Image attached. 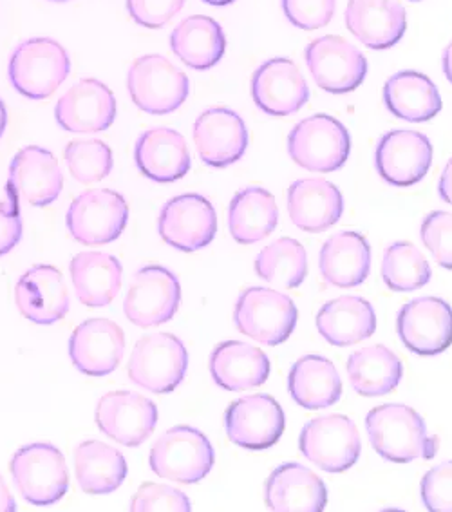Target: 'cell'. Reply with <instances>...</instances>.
Returning <instances> with one entry per match:
<instances>
[{
  "mask_svg": "<svg viewBox=\"0 0 452 512\" xmlns=\"http://www.w3.org/2000/svg\"><path fill=\"white\" fill-rule=\"evenodd\" d=\"M371 446L378 455L395 464L413 460H433L438 438L427 433L424 418L404 404H384L371 409L366 417Z\"/></svg>",
  "mask_w": 452,
  "mask_h": 512,
  "instance_id": "cell-1",
  "label": "cell"
},
{
  "mask_svg": "<svg viewBox=\"0 0 452 512\" xmlns=\"http://www.w3.org/2000/svg\"><path fill=\"white\" fill-rule=\"evenodd\" d=\"M71 60L53 38H29L10 58L11 84L29 100H46L66 82Z\"/></svg>",
  "mask_w": 452,
  "mask_h": 512,
  "instance_id": "cell-2",
  "label": "cell"
},
{
  "mask_svg": "<svg viewBox=\"0 0 452 512\" xmlns=\"http://www.w3.org/2000/svg\"><path fill=\"white\" fill-rule=\"evenodd\" d=\"M132 102L143 113L163 116L174 113L189 98V76L163 55L136 58L127 73Z\"/></svg>",
  "mask_w": 452,
  "mask_h": 512,
  "instance_id": "cell-3",
  "label": "cell"
},
{
  "mask_svg": "<svg viewBox=\"0 0 452 512\" xmlns=\"http://www.w3.org/2000/svg\"><path fill=\"white\" fill-rule=\"evenodd\" d=\"M216 455L208 438L189 426L172 427L151 449V469L165 480L178 484H198L212 471Z\"/></svg>",
  "mask_w": 452,
  "mask_h": 512,
  "instance_id": "cell-4",
  "label": "cell"
},
{
  "mask_svg": "<svg viewBox=\"0 0 452 512\" xmlns=\"http://www.w3.org/2000/svg\"><path fill=\"white\" fill-rule=\"evenodd\" d=\"M10 471L22 498L35 507L55 505L69 487L66 458L51 444L20 447L11 458Z\"/></svg>",
  "mask_w": 452,
  "mask_h": 512,
  "instance_id": "cell-5",
  "label": "cell"
},
{
  "mask_svg": "<svg viewBox=\"0 0 452 512\" xmlns=\"http://www.w3.org/2000/svg\"><path fill=\"white\" fill-rule=\"evenodd\" d=\"M293 162L310 172L339 171L348 162L351 138L348 129L328 114H313L295 125L288 136Z\"/></svg>",
  "mask_w": 452,
  "mask_h": 512,
  "instance_id": "cell-6",
  "label": "cell"
},
{
  "mask_svg": "<svg viewBox=\"0 0 452 512\" xmlns=\"http://www.w3.org/2000/svg\"><path fill=\"white\" fill-rule=\"evenodd\" d=\"M234 321L246 337L266 346H279L290 339L297 326V306L283 292L252 286L239 295Z\"/></svg>",
  "mask_w": 452,
  "mask_h": 512,
  "instance_id": "cell-7",
  "label": "cell"
},
{
  "mask_svg": "<svg viewBox=\"0 0 452 512\" xmlns=\"http://www.w3.org/2000/svg\"><path fill=\"white\" fill-rule=\"evenodd\" d=\"M189 353L172 333H151L136 342L129 361V379L152 393H170L185 379Z\"/></svg>",
  "mask_w": 452,
  "mask_h": 512,
  "instance_id": "cell-8",
  "label": "cell"
},
{
  "mask_svg": "<svg viewBox=\"0 0 452 512\" xmlns=\"http://www.w3.org/2000/svg\"><path fill=\"white\" fill-rule=\"evenodd\" d=\"M299 449L306 460L326 473H344L362 451L357 426L346 415L313 418L302 427Z\"/></svg>",
  "mask_w": 452,
  "mask_h": 512,
  "instance_id": "cell-9",
  "label": "cell"
},
{
  "mask_svg": "<svg viewBox=\"0 0 452 512\" xmlns=\"http://www.w3.org/2000/svg\"><path fill=\"white\" fill-rule=\"evenodd\" d=\"M129 221V207L118 192L96 189L84 192L67 210L71 238L87 247L107 245L122 236Z\"/></svg>",
  "mask_w": 452,
  "mask_h": 512,
  "instance_id": "cell-10",
  "label": "cell"
},
{
  "mask_svg": "<svg viewBox=\"0 0 452 512\" xmlns=\"http://www.w3.org/2000/svg\"><path fill=\"white\" fill-rule=\"evenodd\" d=\"M306 64L315 84L331 95L355 91L368 75V60L362 51L337 35L311 40L306 48Z\"/></svg>",
  "mask_w": 452,
  "mask_h": 512,
  "instance_id": "cell-11",
  "label": "cell"
},
{
  "mask_svg": "<svg viewBox=\"0 0 452 512\" xmlns=\"http://www.w3.org/2000/svg\"><path fill=\"white\" fill-rule=\"evenodd\" d=\"M181 303L178 277L163 266H145L132 277L123 310L140 328L169 323Z\"/></svg>",
  "mask_w": 452,
  "mask_h": 512,
  "instance_id": "cell-12",
  "label": "cell"
},
{
  "mask_svg": "<svg viewBox=\"0 0 452 512\" xmlns=\"http://www.w3.org/2000/svg\"><path fill=\"white\" fill-rule=\"evenodd\" d=\"M158 424V408L134 391H111L98 400L96 426L125 447L142 446Z\"/></svg>",
  "mask_w": 452,
  "mask_h": 512,
  "instance_id": "cell-13",
  "label": "cell"
},
{
  "mask_svg": "<svg viewBox=\"0 0 452 512\" xmlns=\"http://www.w3.org/2000/svg\"><path fill=\"white\" fill-rule=\"evenodd\" d=\"M161 239L181 252L208 247L217 232L216 210L199 194H183L165 203L158 218Z\"/></svg>",
  "mask_w": 452,
  "mask_h": 512,
  "instance_id": "cell-14",
  "label": "cell"
},
{
  "mask_svg": "<svg viewBox=\"0 0 452 512\" xmlns=\"http://www.w3.org/2000/svg\"><path fill=\"white\" fill-rule=\"evenodd\" d=\"M225 427L236 446L264 451L275 446L283 435L284 411L270 395H248L226 409Z\"/></svg>",
  "mask_w": 452,
  "mask_h": 512,
  "instance_id": "cell-15",
  "label": "cell"
},
{
  "mask_svg": "<svg viewBox=\"0 0 452 512\" xmlns=\"http://www.w3.org/2000/svg\"><path fill=\"white\" fill-rule=\"evenodd\" d=\"M398 337L416 355H438L452 344V308L438 297H418L396 319Z\"/></svg>",
  "mask_w": 452,
  "mask_h": 512,
  "instance_id": "cell-16",
  "label": "cell"
},
{
  "mask_svg": "<svg viewBox=\"0 0 452 512\" xmlns=\"http://www.w3.org/2000/svg\"><path fill=\"white\" fill-rule=\"evenodd\" d=\"M64 189V174L53 152L37 145L24 147L11 160L8 194L31 207H48Z\"/></svg>",
  "mask_w": 452,
  "mask_h": 512,
  "instance_id": "cell-17",
  "label": "cell"
},
{
  "mask_svg": "<svg viewBox=\"0 0 452 512\" xmlns=\"http://www.w3.org/2000/svg\"><path fill=\"white\" fill-rule=\"evenodd\" d=\"M431 163V140L418 131L396 129L384 134L375 151L378 174L395 187H411L424 180Z\"/></svg>",
  "mask_w": 452,
  "mask_h": 512,
  "instance_id": "cell-18",
  "label": "cell"
},
{
  "mask_svg": "<svg viewBox=\"0 0 452 512\" xmlns=\"http://www.w3.org/2000/svg\"><path fill=\"white\" fill-rule=\"evenodd\" d=\"M116 113L113 91L96 78L80 80L55 107V118L66 133H102L114 124Z\"/></svg>",
  "mask_w": 452,
  "mask_h": 512,
  "instance_id": "cell-19",
  "label": "cell"
},
{
  "mask_svg": "<svg viewBox=\"0 0 452 512\" xmlns=\"http://www.w3.org/2000/svg\"><path fill=\"white\" fill-rule=\"evenodd\" d=\"M125 333L111 319H87L69 339V357L87 377L111 375L123 359Z\"/></svg>",
  "mask_w": 452,
  "mask_h": 512,
  "instance_id": "cell-20",
  "label": "cell"
},
{
  "mask_svg": "<svg viewBox=\"0 0 452 512\" xmlns=\"http://www.w3.org/2000/svg\"><path fill=\"white\" fill-rule=\"evenodd\" d=\"M252 96L263 113L290 116L310 100V87L290 58H272L252 76Z\"/></svg>",
  "mask_w": 452,
  "mask_h": 512,
  "instance_id": "cell-21",
  "label": "cell"
},
{
  "mask_svg": "<svg viewBox=\"0 0 452 512\" xmlns=\"http://www.w3.org/2000/svg\"><path fill=\"white\" fill-rule=\"evenodd\" d=\"M194 143L203 162L225 169L239 162L248 147V129L243 118L226 107H212L194 124Z\"/></svg>",
  "mask_w": 452,
  "mask_h": 512,
  "instance_id": "cell-22",
  "label": "cell"
},
{
  "mask_svg": "<svg viewBox=\"0 0 452 512\" xmlns=\"http://www.w3.org/2000/svg\"><path fill=\"white\" fill-rule=\"evenodd\" d=\"M15 303L24 319L35 324H55L69 312V292L62 272L38 265L22 275L15 288Z\"/></svg>",
  "mask_w": 452,
  "mask_h": 512,
  "instance_id": "cell-23",
  "label": "cell"
},
{
  "mask_svg": "<svg viewBox=\"0 0 452 512\" xmlns=\"http://www.w3.org/2000/svg\"><path fill=\"white\" fill-rule=\"evenodd\" d=\"M266 507L274 512H321L328 503L326 485L308 467L279 465L266 482Z\"/></svg>",
  "mask_w": 452,
  "mask_h": 512,
  "instance_id": "cell-24",
  "label": "cell"
},
{
  "mask_svg": "<svg viewBox=\"0 0 452 512\" xmlns=\"http://www.w3.org/2000/svg\"><path fill=\"white\" fill-rule=\"evenodd\" d=\"M134 160L142 174L158 183H174L185 178L192 165L183 134L170 127L145 131L134 147Z\"/></svg>",
  "mask_w": 452,
  "mask_h": 512,
  "instance_id": "cell-25",
  "label": "cell"
},
{
  "mask_svg": "<svg viewBox=\"0 0 452 512\" xmlns=\"http://www.w3.org/2000/svg\"><path fill=\"white\" fill-rule=\"evenodd\" d=\"M346 26L369 49L396 46L407 29V13L398 0H349Z\"/></svg>",
  "mask_w": 452,
  "mask_h": 512,
  "instance_id": "cell-26",
  "label": "cell"
},
{
  "mask_svg": "<svg viewBox=\"0 0 452 512\" xmlns=\"http://www.w3.org/2000/svg\"><path fill=\"white\" fill-rule=\"evenodd\" d=\"M288 212L293 225L308 234H319L339 223L344 198L337 185L322 178H306L288 189Z\"/></svg>",
  "mask_w": 452,
  "mask_h": 512,
  "instance_id": "cell-27",
  "label": "cell"
},
{
  "mask_svg": "<svg viewBox=\"0 0 452 512\" xmlns=\"http://www.w3.org/2000/svg\"><path fill=\"white\" fill-rule=\"evenodd\" d=\"M317 330L333 346L348 348L377 332V313L366 299L342 295L322 306Z\"/></svg>",
  "mask_w": 452,
  "mask_h": 512,
  "instance_id": "cell-28",
  "label": "cell"
},
{
  "mask_svg": "<svg viewBox=\"0 0 452 512\" xmlns=\"http://www.w3.org/2000/svg\"><path fill=\"white\" fill-rule=\"evenodd\" d=\"M210 373L219 388L245 391L268 380L270 361L263 351L241 341L221 342L210 355Z\"/></svg>",
  "mask_w": 452,
  "mask_h": 512,
  "instance_id": "cell-29",
  "label": "cell"
},
{
  "mask_svg": "<svg viewBox=\"0 0 452 512\" xmlns=\"http://www.w3.org/2000/svg\"><path fill=\"white\" fill-rule=\"evenodd\" d=\"M321 274L337 288H355L368 279L371 248L368 239L353 230L331 236L321 250Z\"/></svg>",
  "mask_w": 452,
  "mask_h": 512,
  "instance_id": "cell-30",
  "label": "cell"
},
{
  "mask_svg": "<svg viewBox=\"0 0 452 512\" xmlns=\"http://www.w3.org/2000/svg\"><path fill=\"white\" fill-rule=\"evenodd\" d=\"M384 102L389 113L405 122H429L442 111V96L433 80L418 71H400L387 78Z\"/></svg>",
  "mask_w": 452,
  "mask_h": 512,
  "instance_id": "cell-31",
  "label": "cell"
},
{
  "mask_svg": "<svg viewBox=\"0 0 452 512\" xmlns=\"http://www.w3.org/2000/svg\"><path fill=\"white\" fill-rule=\"evenodd\" d=\"M71 279L80 303L104 308L122 288V263L105 252H82L71 261Z\"/></svg>",
  "mask_w": 452,
  "mask_h": 512,
  "instance_id": "cell-32",
  "label": "cell"
},
{
  "mask_svg": "<svg viewBox=\"0 0 452 512\" xmlns=\"http://www.w3.org/2000/svg\"><path fill=\"white\" fill-rule=\"evenodd\" d=\"M170 49L183 64L205 71L217 66L225 55V31L216 20L194 15L179 22L170 33Z\"/></svg>",
  "mask_w": 452,
  "mask_h": 512,
  "instance_id": "cell-33",
  "label": "cell"
},
{
  "mask_svg": "<svg viewBox=\"0 0 452 512\" xmlns=\"http://www.w3.org/2000/svg\"><path fill=\"white\" fill-rule=\"evenodd\" d=\"M279 223L274 194L263 187L239 190L228 207V228L241 245H254L268 238Z\"/></svg>",
  "mask_w": 452,
  "mask_h": 512,
  "instance_id": "cell-34",
  "label": "cell"
},
{
  "mask_svg": "<svg viewBox=\"0 0 452 512\" xmlns=\"http://www.w3.org/2000/svg\"><path fill=\"white\" fill-rule=\"evenodd\" d=\"M292 399L304 409H324L337 404L342 395V380L333 362L306 355L293 364L288 375Z\"/></svg>",
  "mask_w": 452,
  "mask_h": 512,
  "instance_id": "cell-35",
  "label": "cell"
},
{
  "mask_svg": "<svg viewBox=\"0 0 452 512\" xmlns=\"http://www.w3.org/2000/svg\"><path fill=\"white\" fill-rule=\"evenodd\" d=\"M349 382L362 397H382L395 391L404 375V366L384 344L362 348L346 364Z\"/></svg>",
  "mask_w": 452,
  "mask_h": 512,
  "instance_id": "cell-36",
  "label": "cell"
},
{
  "mask_svg": "<svg viewBox=\"0 0 452 512\" xmlns=\"http://www.w3.org/2000/svg\"><path fill=\"white\" fill-rule=\"evenodd\" d=\"M76 482L87 494H111L127 478L125 456L104 442L87 440L75 449Z\"/></svg>",
  "mask_w": 452,
  "mask_h": 512,
  "instance_id": "cell-37",
  "label": "cell"
},
{
  "mask_svg": "<svg viewBox=\"0 0 452 512\" xmlns=\"http://www.w3.org/2000/svg\"><path fill=\"white\" fill-rule=\"evenodd\" d=\"M255 272L270 285L292 290L308 275V254L297 239H277L257 254Z\"/></svg>",
  "mask_w": 452,
  "mask_h": 512,
  "instance_id": "cell-38",
  "label": "cell"
},
{
  "mask_svg": "<svg viewBox=\"0 0 452 512\" xmlns=\"http://www.w3.org/2000/svg\"><path fill=\"white\" fill-rule=\"evenodd\" d=\"M431 266L420 248L398 241L386 248L382 259V279L393 292H415L431 281Z\"/></svg>",
  "mask_w": 452,
  "mask_h": 512,
  "instance_id": "cell-39",
  "label": "cell"
},
{
  "mask_svg": "<svg viewBox=\"0 0 452 512\" xmlns=\"http://www.w3.org/2000/svg\"><path fill=\"white\" fill-rule=\"evenodd\" d=\"M67 169L80 183L102 181L113 171V152L100 140H75L67 143Z\"/></svg>",
  "mask_w": 452,
  "mask_h": 512,
  "instance_id": "cell-40",
  "label": "cell"
},
{
  "mask_svg": "<svg viewBox=\"0 0 452 512\" xmlns=\"http://www.w3.org/2000/svg\"><path fill=\"white\" fill-rule=\"evenodd\" d=\"M129 511L190 512L192 503L187 498V494L181 493L176 487L163 484H143L134 494Z\"/></svg>",
  "mask_w": 452,
  "mask_h": 512,
  "instance_id": "cell-41",
  "label": "cell"
},
{
  "mask_svg": "<svg viewBox=\"0 0 452 512\" xmlns=\"http://www.w3.org/2000/svg\"><path fill=\"white\" fill-rule=\"evenodd\" d=\"M420 236L438 265L452 270V214L436 210L422 223Z\"/></svg>",
  "mask_w": 452,
  "mask_h": 512,
  "instance_id": "cell-42",
  "label": "cell"
},
{
  "mask_svg": "<svg viewBox=\"0 0 452 512\" xmlns=\"http://www.w3.org/2000/svg\"><path fill=\"white\" fill-rule=\"evenodd\" d=\"M337 0H283V11L286 19L295 28L321 29L330 24L335 17Z\"/></svg>",
  "mask_w": 452,
  "mask_h": 512,
  "instance_id": "cell-43",
  "label": "cell"
},
{
  "mask_svg": "<svg viewBox=\"0 0 452 512\" xmlns=\"http://www.w3.org/2000/svg\"><path fill=\"white\" fill-rule=\"evenodd\" d=\"M425 509L431 512H452V460L433 467L420 487Z\"/></svg>",
  "mask_w": 452,
  "mask_h": 512,
  "instance_id": "cell-44",
  "label": "cell"
},
{
  "mask_svg": "<svg viewBox=\"0 0 452 512\" xmlns=\"http://www.w3.org/2000/svg\"><path fill=\"white\" fill-rule=\"evenodd\" d=\"M185 0H127L131 19L143 28L160 29L178 15Z\"/></svg>",
  "mask_w": 452,
  "mask_h": 512,
  "instance_id": "cell-45",
  "label": "cell"
},
{
  "mask_svg": "<svg viewBox=\"0 0 452 512\" xmlns=\"http://www.w3.org/2000/svg\"><path fill=\"white\" fill-rule=\"evenodd\" d=\"M22 238V219L15 200L0 201V256L10 254Z\"/></svg>",
  "mask_w": 452,
  "mask_h": 512,
  "instance_id": "cell-46",
  "label": "cell"
},
{
  "mask_svg": "<svg viewBox=\"0 0 452 512\" xmlns=\"http://www.w3.org/2000/svg\"><path fill=\"white\" fill-rule=\"evenodd\" d=\"M438 192H440V196H442V200L445 201V203L452 205V160H449L447 165L443 167Z\"/></svg>",
  "mask_w": 452,
  "mask_h": 512,
  "instance_id": "cell-47",
  "label": "cell"
},
{
  "mask_svg": "<svg viewBox=\"0 0 452 512\" xmlns=\"http://www.w3.org/2000/svg\"><path fill=\"white\" fill-rule=\"evenodd\" d=\"M17 511V502L11 496L10 489L6 482L0 476V512H15Z\"/></svg>",
  "mask_w": 452,
  "mask_h": 512,
  "instance_id": "cell-48",
  "label": "cell"
},
{
  "mask_svg": "<svg viewBox=\"0 0 452 512\" xmlns=\"http://www.w3.org/2000/svg\"><path fill=\"white\" fill-rule=\"evenodd\" d=\"M443 73H445V78L449 80L452 84V42L445 48L443 51Z\"/></svg>",
  "mask_w": 452,
  "mask_h": 512,
  "instance_id": "cell-49",
  "label": "cell"
},
{
  "mask_svg": "<svg viewBox=\"0 0 452 512\" xmlns=\"http://www.w3.org/2000/svg\"><path fill=\"white\" fill-rule=\"evenodd\" d=\"M6 125H8V111H6V105L0 100V138L6 131Z\"/></svg>",
  "mask_w": 452,
  "mask_h": 512,
  "instance_id": "cell-50",
  "label": "cell"
},
{
  "mask_svg": "<svg viewBox=\"0 0 452 512\" xmlns=\"http://www.w3.org/2000/svg\"><path fill=\"white\" fill-rule=\"evenodd\" d=\"M203 2H207L210 6H228V4H232L236 0H203Z\"/></svg>",
  "mask_w": 452,
  "mask_h": 512,
  "instance_id": "cell-51",
  "label": "cell"
},
{
  "mask_svg": "<svg viewBox=\"0 0 452 512\" xmlns=\"http://www.w3.org/2000/svg\"><path fill=\"white\" fill-rule=\"evenodd\" d=\"M53 2H66V0H53Z\"/></svg>",
  "mask_w": 452,
  "mask_h": 512,
  "instance_id": "cell-52",
  "label": "cell"
},
{
  "mask_svg": "<svg viewBox=\"0 0 452 512\" xmlns=\"http://www.w3.org/2000/svg\"><path fill=\"white\" fill-rule=\"evenodd\" d=\"M411 2H420V0H411Z\"/></svg>",
  "mask_w": 452,
  "mask_h": 512,
  "instance_id": "cell-53",
  "label": "cell"
}]
</instances>
